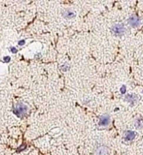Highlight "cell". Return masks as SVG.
<instances>
[{
    "mask_svg": "<svg viewBox=\"0 0 143 155\" xmlns=\"http://www.w3.org/2000/svg\"><path fill=\"white\" fill-rule=\"evenodd\" d=\"M11 51H12L13 52H16L17 50H16V49H15V48H13L12 49H11Z\"/></svg>",
    "mask_w": 143,
    "mask_h": 155,
    "instance_id": "30bf717a",
    "label": "cell"
},
{
    "mask_svg": "<svg viewBox=\"0 0 143 155\" xmlns=\"http://www.w3.org/2000/svg\"><path fill=\"white\" fill-rule=\"evenodd\" d=\"M97 155H108L109 154V149L105 146H100L98 147L96 151Z\"/></svg>",
    "mask_w": 143,
    "mask_h": 155,
    "instance_id": "3957f363",
    "label": "cell"
},
{
    "mask_svg": "<svg viewBox=\"0 0 143 155\" xmlns=\"http://www.w3.org/2000/svg\"><path fill=\"white\" fill-rule=\"evenodd\" d=\"M66 14V17L68 18H71L73 16V12H71V11H67Z\"/></svg>",
    "mask_w": 143,
    "mask_h": 155,
    "instance_id": "ba28073f",
    "label": "cell"
},
{
    "mask_svg": "<svg viewBox=\"0 0 143 155\" xmlns=\"http://www.w3.org/2000/svg\"><path fill=\"white\" fill-rule=\"evenodd\" d=\"M112 30L116 34H122L125 32V27L122 24H117L113 26Z\"/></svg>",
    "mask_w": 143,
    "mask_h": 155,
    "instance_id": "7a4b0ae2",
    "label": "cell"
},
{
    "mask_svg": "<svg viewBox=\"0 0 143 155\" xmlns=\"http://www.w3.org/2000/svg\"><path fill=\"white\" fill-rule=\"evenodd\" d=\"M4 60L6 62H9V60H10V57H6L4 58Z\"/></svg>",
    "mask_w": 143,
    "mask_h": 155,
    "instance_id": "9c48e42d",
    "label": "cell"
},
{
    "mask_svg": "<svg viewBox=\"0 0 143 155\" xmlns=\"http://www.w3.org/2000/svg\"><path fill=\"white\" fill-rule=\"evenodd\" d=\"M135 126L137 128H141L143 127V119L142 118H138L135 122Z\"/></svg>",
    "mask_w": 143,
    "mask_h": 155,
    "instance_id": "52a82bcc",
    "label": "cell"
},
{
    "mask_svg": "<svg viewBox=\"0 0 143 155\" xmlns=\"http://www.w3.org/2000/svg\"><path fill=\"white\" fill-rule=\"evenodd\" d=\"M135 136H136V134H135V132H133L132 131H127L124 133V138L126 141H130L134 139Z\"/></svg>",
    "mask_w": 143,
    "mask_h": 155,
    "instance_id": "277c9868",
    "label": "cell"
},
{
    "mask_svg": "<svg viewBox=\"0 0 143 155\" xmlns=\"http://www.w3.org/2000/svg\"><path fill=\"white\" fill-rule=\"evenodd\" d=\"M110 122V118L108 115H104L101 117L100 121H99V125L105 126H107Z\"/></svg>",
    "mask_w": 143,
    "mask_h": 155,
    "instance_id": "5b68a950",
    "label": "cell"
},
{
    "mask_svg": "<svg viewBox=\"0 0 143 155\" xmlns=\"http://www.w3.org/2000/svg\"><path fill=\"white\" fill-rule=\"evenodd\" d=\"M125 90H126V89H125V88H124V87H123V90H122V92H123V93H124V92H125Z\"/></svg>",
    "mask_w": 143,
    "mask_h": 155,
    "instance_id": "8fae6325",
    "label": "cell"
},
{
    "mask_svg": "<svg viewBox=\"0 0 143 155\" xmlns=\"http://www.w3.org/2000/svg\"><path fill=\"white\" fill-rule=\"evenodd\" d=\"M27 107L22 103H18L14 108V112L18 117H21L27 113Z\"/></svg>",
    "mask_w": 143,
    "mask_h": 155,
    "instance_id": "6da1fadb",
    "label": "cell"
},
{
    "mask_svg": "<svg viewBox=\"0 0 143 155\" xmlns=\"http://www.w3.org/2000/svg\"><path fill=\"white\" fill-rule=\"evenodd\" d=\"M129 23L133 26V27H137L140 23V20L138 17L132 16L129 19Z\"/></svg>",
    "mask_w": 143,
    "mask_h": 155,
    "instance_id": "8992f818",
    "label": "cell"
}]
</instances>
